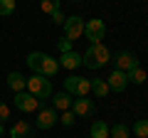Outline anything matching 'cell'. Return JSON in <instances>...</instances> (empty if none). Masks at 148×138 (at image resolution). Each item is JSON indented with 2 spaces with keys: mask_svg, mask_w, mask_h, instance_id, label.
<instances>
[{
  "mask_svg": "<svg viewBox=\"0 0 148 138\" xmlns=\"http://www.w3.org/2000/svg\"><path fill=\"white\" fill-rule=\"evenodd\" d=\"M27 67L35 72V74H42V77H54L59 72V62L54 57H49L47 52H30L27 54Z\"/></svg>",
  "mask_w": 148,
  "mask_h": 138,
  "instance_id": "cell-1",
  "label": "cell"
},
{
  "mask_svg": "<svg viewBox=\"0 0 148 138\" xmlns=\"http://www.w3.org/2000/svg\"><path fill=\"white\" fill-rule=\"evenodd\" d=\"M111 62V52L106 49V44H89V49H86L84 54H82V64H84L86 69H101L104 64Z\"/></svg>",
  "mask_w": 148,
  "mask_h": 138,
  "instance_id": "cell-2",
  "label": "cell"
},
{
  "mask_svg": "<svg viewBox=\"0 0 148 138\" xmlns=\"http://www.w3.org/2000/svg\"><path fill=\"white\" fill-rule=\"evenodd\" d=\"M27 91H30L35 99H40V101L52 99V79H47V77H42V74L27 77Z\"/></svg>",
  "mask_w": 148,
  "mask_h": 138,
  "instance_id": "cell-3",
  "label": "cell"
},
{
  "mask_svg": "<svg viewBox=\"0 0 148 138\" xmlns=\"http://www.w3.org/2000/svg\"><path fill=\"white\" fill-rule=\"evenodd\" d=\"M62 91H67L69 96H89V91H91V79H84V77H79V74H69L67 79H64V89Z\"/></svg>",
  "mask_w": 148,
  "mask_h": 138,
  "instance_id": "cell-4",
  "label": "cell"
},
{
  "mask_svg": "<svg viewBox=\"0 0 148 138\" xmlns=\"http://www.w3.org/2000/svg\"><path fill=\"white\" fill-rule=\"evenodd\" d=\"M111 62H114V69H119V72H131V69L141 67V64H138V57L131 52V49H121V52H116L114 57H111Z\"/></svg>",
  "mask_w": 148,
  "mask_h": 138,
  "instance_id": "cell-5",
  "label": "cell"
},
{
  "mask_svg": "<svg viewBox=\"0 0 148 138\" xmlns=\"http://www.w3.org/2000/svg\"><path fill=\"white\" fill-rule=\"evenodd\" d=\"M12 104H15V109H17V111H22V113L40 111V99H35L27 89H25V91H17L15 99H12Z\"/></svg>",
  "mask_w": 148,
  "mask_h": 138,
  "instance_id": "cell-6",
  "label": "cell"
},
{
  "mask_svg": "<svg viewBox=\"0 0 148 138\" xmlns=\"http://www.w3.org/2000/svg\"><path fill=\"white\" fill-rule=\"evenodd\" d=\"M84 37L89 40L91 44H99L101 40L106 37V25H104V20H86L84 22Z\"/></svg>",
  "mask_w": 148,
  "mask_h": 138,
  "instance_id": "cell-7",
  "label": "cell"
},
{
  "mask_svg": "<svg viewBox=\"0 0 148 138\" xmlns=\"http://www.w3.org/2000/svg\"><path fill=\"white\" fill-rule=\"evenodd\" d=\"M82 35H84V17L82 15H69L67 20H64V37L67 40H79Z\"/></svg>",
  "mask_w": 148,
  "mask_h": 138,
  "instance_id": "cell-8",
  "label": "cell"
},
{
  "mask_svg": "<svg viewBox=\"0 0 148 138\" xmlns=\"http://www.w3.org/2000/svg\"><path fill=\"white\" fill-rule=\"evenodd\" d=\"M72 111H74V116L79 118V116H91V113L96 111V104L91 99H86V96H79V99H74L72 101Z\"/></svg>",
  "mask_w": 148,
  "mask_h": 138,
  "instance_id": "cell-9",
  "label": "cell"
},
{
  "mask_svg": "<svg viewBox=\"0 0 148 138\" xmlns=\"http://www.w3.org/2000/svg\"><path fill=\"white\" fill-rule=\"evenodd\" d=\"M57 121H59L57 109H40L37 111V128H42V131H49Z\"/></svg>",
  "mask_w": 148,
  "mask_h": 138,
  "instance_id": "cell-10",
  "label": "cell"
},
{
  "mask_svg": "<svg viewBox=\"0 0 148 138\" xmlns=\"http://www.w3.org/2000/svg\"><path fill=\"white\" fill-rule=\"evenodd\" d=\"M106 84H109L111 91H116V94H123V89L128 86V79H126V72H119V69H114L109 74V79H106Z\"/></svg>",
  "mask_w": 148,
  "mask_h": 138,
  "instance_id": "cell-11",
  "label": "cell"
},
{
  "mask_svg": "<svg viewBox=\"0 0 148 138\" xmlns=\"http://www.w3.org/2000/svg\"><path fill=\"white\" fill-rule=\"evenodd\" d=\"M57 62H59V69H62V67L64 69H79L82 67V54L72 49V52H64Z\"/></svg>",
  "mask_w": 148,
  "mask_h": 138,
  "instance_id": "cell-12",
  "label": "cell"
},
{
  "mask_svg": "<svg viewBox=\"0 0 148 138\" xmlns=\"http://www.w3.org/2000/svg\"><path fill=\"white\" fill-rule=\"evenodd\" d=\"M10 138H35V128L27 121H17L10 128Z\"/></svg>",
  "mask_w": 148,
  "mask_h": 138,
  "instance_id": "cell-13",
  "label": "cell"
},
{
  "mask_svg": "<svg viewBox=\"0 0 148 138\" xmlns=\"http://www.w3.org/2000/svg\"><path fill=\"white\" fill-rule=\"evenodd\" d=\"M8 86H10L12 91H25L27 89V79H25V74H20V72H10L8 74Z\"/></svg>",
  "mask_w": 148,
  "mask_h": 138,
  "instance_id": "cell-14",
  "label": "cell"
},
{
  "mask_svg": "<svg viewBox=\"0 0 148 138\" xmlns=\"http://www.w3.org/2000/svg\"><path fill=\"white\" fill-rule=\"evenodd\" d=\"M109 123L106 121H101V118H96L94 123H91V128H89V138H109Z\"/></svg>",
  "mask_w": 148,
  "mask_h": 138,
  "instance_id": "cell-15",
  "label": "cell"
},
{
  "mask_svg": "<svg viewBox=\"0 0 148 138\" xmlns=\"http://www.w3.org/2000/svg\"><path fill=\"white\" fill-rule=\"evenodd\" d=\"M52 104L57 111H69L72 109V96L67 91H59V94H52Z\"/></svg>",
  "mask_w": 148,
  "mask_h": 138,
  "instance_id": "cell-16",
  "label": "cell"
},
{
  "mask_svg": "<svg viewBox=\"0 0 148 138\" xmlns=\"http://www.w3.org/2000/svg\"><path fill=\"white\" fill-rule=\"evenodd\" d=\"M109 84H106V79H91V94L96 96V99H104L106 94H109Z\"/></svg>",
  "mask_w": 148,
  "mask_h": 138,
  "instance_id": "cell-17",
  "label": "cell"
},
{
  "mask_svg": "<svg viewBox=\"0 0 148 138\" xmlns=\"http://www.w3.org/2000/svg\"><path fill=\"white\" fill-rule=\"evenodd\" d=\"M109 138H131V128L126 123H114L109 128Z\"/></svg>",
  "mask_w": 148,
  "mask_h": 138,
  "instance_id": "cell-18",
  "label": "cell"
},
{
  "mask_svg": "<svg viewBox=\"0 0 148 138\" xmlns=\"http://www.w3.org/2000/svg\"><path fill=\"white\" fill-rule=\"evenodd\" d=\"M126 79H128V84H146V69H141V67H136V69H131V72H126Z\"/></svg>",
  "mask_w": 148,
  "mask_h": 138,
  "instance_id": "cell-19",
  "label": "cell"
},
{
  "mask_svg": "<svg viewBox=\"0 0 148 138\" xmlns=\"http://www.w3.org/2000/svg\"><path fill=\"white\" fill-rule=\"evenodd\" d=\"M133 133H136V138H148V118H138L133 123Z\"/></svg>",
  "mask_w": 148,
  "mask_h": 138,
  "instance_id": "cell-20",
  "label": "cell"
},
{
  "mask_svg": "<svg viewBox=\"0 0 148 138\" xmlns=\"http://www.w3.org/2000/svg\"><path fill=\"white\" fill-rule=\"evenodd\" d=\"M40 10L45 15H52V12L59 10V0H40Z\"/></svg>",
  "mask_w": 148,
  "mask_h": 138,
  "instance_id": "cell-21",
  "label": "cell"
},
{
  "mask_svg": "<svg viewBox=\"0 0 148 138\" xmlns=\"http://www.w3.org/2000/svg\"><path fill=\"white\" fill-rule=\"evenodd\" d=\"M57 123H62L64 128H72L74 123H77V116H74V111H62L59 113V121Z\"/></svg>",
  "mask_w": 148,
  "mask_h": 138,
  "instance_id": "cell-22",
  "label": "cell"
},
{
  "mask_svg": "<svg viewBox=\"0 0 148 138\" xmlns=\"http://www.w3.org/2000/svg\"><path fill=\"white\" fill-rule=\"evenodd\" d=\"M15 12V0H0V17H8Z\"/></svg>",
  "mask_w": 148,
  "mask_h": 138,
  "instance_id": "cell-23",
  "label": "cell"
},
{
  "mask_svg": "<svg viewBox=\"0 0 148 138\" xmlns=\"http://www.w3.org/2000/svg\"><path fill=\"white\" fill-rule=\"evenodd\" d=\"M57 49H59V52H72V40H67V37H59L57 40Z\"/></svg>",
  "mask_w": 148,
  "mask_h": 138,
  "instance_id": "cell-24",
  "label": "cell"
},
{
  "mask_svg": "<svg viewBox=\"0 0 148 138\" xmlns=\"http://www.w3.org/2000/svg\"><path fill=\"white\" fill-rule=\"evenodd\" d=\"M64 20H67V17L62 15V10H57V12H52V22H54V25H64Z\"/></svg>",
  "mask_w": 148,
  "mask_h": 138,
  "instance_id": "cell-25",
  "label": "cell"
},
{
  "mask_svg": "<svg viewBox=\"0 0 148 138\" xmlns=\"http://www.w3.org/2000/svg\"><path fill=\"white\" fill-rule=\"evenodd\" d=\"M5 118H10V109H8V104L0 101V121H5Z\"/></svg>",
  "mask_w": 148,
  "mask_h": 138,
  "instance_id": "cell-26",
  "label": "cell"
},
{
  "mask_svg": "<svg viewBox=\"0 0 148 138\" xmlns=\"http://www.w3.org/2000/svg\"><path fill=\"white\" fill-rule=\"evenodd\" d=\"M3 133H5V126H3V121H0V136H3Z\"/></svg>",
  "mask_w": 148,
  "mask_h": 138,
  "instance_id": "cell-27",
  "label": "cell"
},
{
  "mask_svg": "<svg viewBox=\"0 0 148 138\" xmlns=\"http://www.w3.org/2000/svg\"><path fill=\"white\" fill-rule=\"evenodd\" d=\"M77 3H84V0H77Z\"/></svg>",
  "mask_w": 148,
  "mask_h": 138,
  "instance_id": "cell-28",
  "label": "cell"
}]
</instances>
